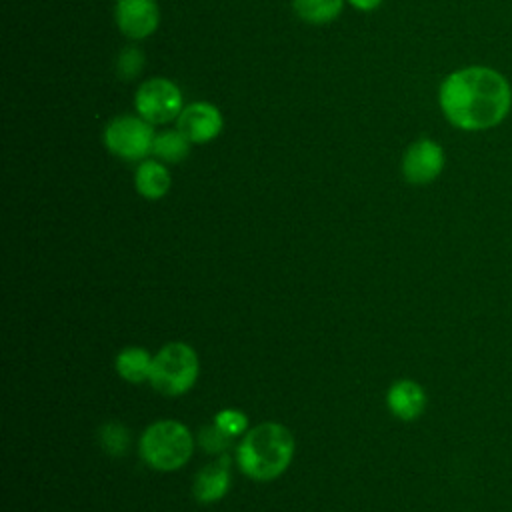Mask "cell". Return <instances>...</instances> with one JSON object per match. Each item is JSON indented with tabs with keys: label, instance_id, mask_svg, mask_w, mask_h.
Segmentation results:
<instances>
[{
	"label": "cell",
	"instance_id": "e0dca14e",
	"mask_svg": "<svg viewBox=\"0 0 512 512\" xmlns=\"http://www.w3.org/2000/svg\"><path fill=\"white\" fill-rule=\"evenodd\" d=\"M198 444L202 446L204 452L208 454H214V456H220V454H226L228 448L232 446V436H228L222 428H218L214 422L212 424H206L200 428L198 432Z\"/></svg>",
	"mask_w": 512,
	"mask_h": 512
},
{
	"label": "cell",
	"instance_id": "d6986e66",
	"mask_svg": "<svg viewBox=\"0 0 512 512\" xmlns=\"http://www.w3.org/2000/svg\"><path fill=\"white\" fill-rule=\"evenodd\" d=\"M212 422L234 440L248 432V416L238 408H222L220 412L214 414Z\"/></svg>",
	"mask_w": 512,
	"mask_h": 512
},
{
	"label": "cell",
	"instance_id": "ffe728a7",
	"mask_svg": "<svg viewBox=\"0 0 512 512\" xmlns=\"http://www.w3.org/2000/svg\"><path fill=\"white\" fill-rule=\"evenodd\" d=\"M352 8L360 10V12H372L376 10L384 0H346Z\"/></svg>",
	"mask_w": 512,
	"mask_h": 512
},
{
	"label": "cell",
	"instance_id": "7a4b0ae2",
	"mask_svg": "<svg viewBox=\"0 0 512 512\" xmlns=\"http://www.w3.org/2000/svg\"><path fill=\"white\" fill-rule=\"evenodd\" d=\"M294 436L280 422H260L240 438L236 464L240 472L256 482H270L282 476L294 458Z\"/></svg>",
	"mask_w": 512,
	"mask_h": 512
},
{
	"label": "cell",
	"instance_id": "5b68a950",
	"mask_svg": "<svg viewBox=\"0 0 512 512\" xmlns=\"http://www.w3.org/2000/svg\"><path fill=\"white\" fill-rule=\"evenodd\" d=\"M154 136V126L142 116L120 114L104 126L102 142L112 156L128 162H142L152 154Z\"/></svg>",
	"mask_w": 512,
	"mask_h": 512
},
{
	"label": "cell",
	"instance_id": "7c38bea8",
	"mask_svg": "<svg viewBox=\"0 0 512 512\" xmlns=\"http://www.w3.org/2000/svg\"><path fill=\"white\" fill-rule=\"evenodd\" d=\"M172 176L164 162L158 158H146L138 162L134 172V188L146 200H160L170 192Z\"/></svg>",
	"mask_w": 512,
	"mask_h": 512
},
{
	"label": "cell",
	"instance_id": "8992f818",
	"mask_svg": "<svg viewBox=\"0 0 512 512\" xmlns=\"http://www.w3.org/2000/svg\"><path fill=\"white\" fill-rule=\"evenodd\" d=\"M184 108L182 90L176 82L164 76H152L134 92V110L152 126H162L178 120Z\"/></svg>",
	"mask_w": 512,
	"mask_h": 512
},
{
	"label": "cell",
	"instance_id": "8fae6325",
	"mask_svg": "<svg viewBox=\"0 0 512 512\" xmlns=\"http://www.w3.org/2000/svg\"><path fill=\"white\" fill-rule=\"evenodd\" d=\"M428 396L422 384L410 378H400L390 384L386 390V406L392 416L404 422H412L420 418L426 410Z\"/></svg>",
	"mask_w": 512,
	"mask_h": 512
},
{
	"label": "cell",
	"instance_id": "277c9868",
	"mask_svg": "<svg viewBox=\"0 0 512 512\" xmlns=\"http://www.w3.org/2000/svg\"><path fill=\"white\" fill-rule=\"evenodd\" d=\"M198 374L196 350L186 342H168L154 354L148 382L164 396H182L196 384Z\"/></svg>",
	"mask_w": 512,
	"mask_h": 512
},
{
	"label": "cell",
	"instance_id": "5bb4252c",
	"mask_svg": "<svg viewBox=\"0 0 512 512\" xmlns=\"http://www.w3.org/2000/svg\"><path fill=\"white\" fill-rule=\"evenodd\" d=\"M190 146H192V142L178 128L160 130L154 136L152 156L164 164H180L188 158Z\"/></svg>",
	"mask_w": 512,
	"mask_h": 512
},
{
	"label": "cell",
	"instance_id": "6da1fadb",
	"mask_svg": "<svg viewBox=\"0 0 512 512\" xmlns=\"http://www.w3.org/2000/svg\"><path fill=\"white\" fill-rule=\"evenodd\" d=\"M442 116L462 132H486L500 126L512 110L508 78L490 66L472 64L452 70L438 86Z\"/></svg>",
	"mask_w": 512,
	"mask_h": 512
},
{
	"label": "cell",
	"instance_id": "2e32d148",
	"mask_svg": "<svg viewBox=\"0 0 512 512\" xmlns=\"http://www.w3.org/2000/svg\"><path fill=\"white\" fill-rule=\"evenodd\" d=\"M98 436H100L102 448H104L110 456H114V458H120V456L126 452V448H128L130 432L126 430V426H124L122 422H116V420H114V422L102 424Z\"/></svg>",
	"mask_w": 512,
	"mask_h": 512
},
{
	"label": "cell",
	"instance_id": "ba28073f",
	"mask_svg": "<svg viewBox=\"0 0 512 512\" xmlns=\"http://www.w3.org/2000/svg\"><path fill=\"white\" fill-rule=\"evenodd\" d=\"M114 22L130 40L150 38L160 26V6L156 0H116Z\"/></svg>",
	"mask_w": 512,
	"mask_h": 512
},
{
	"label": "cell",
	"instance_id": "9c48e42d",
	"mask_svg": "<svg viewBox=\"0 0 512 512\" xmlns=\"http://www.w3.org/2000/svg\"><path fill=\"white\" fill-rule=\"evenodd\" d=\"M176 128L192 144H208L220 136L224 128V116L216 104L196 100L182 108L176 120Z\"/></svg>",
	"mask_w": 512,
	"mask_h": 512
},
{
	"label": "cell",
	"instance_id": "9a60e30c",
	"mask_svg": "<svg viewBox=\"0 0 512 512\" xmlns=\"http://www.w3.org/2000/svg\"><path fill=\"white\" fill-rule=\"evenodd\" d=\"M346 0H292L294 14L308 24L320 26L334 22L342 10Z\"/></svg>",
	"mask_w": 512,
	"mask_h": 512
},
{
	"label": "cell",
	"instance_id": "30bf717a",
	"mask_svg": "<svg viewBox=\"0 0 512 512\" xmlns=\"http://www.w3.org/2000/svg\"><path fill=\"white\" fill-rule=\"evenodd\" d=\"M232 486V458L226 454L216 456L210 464L202 466L192 480V496L200 504L222 500Z\"/></svg>",
	"mask_w": 512,
	"mask_h": 512
},
{
	"label": "cell",
	"instance_id": "4fadbf2b",
	"mask_svg": "<svg viewBox=\"0 0 512 512\" xmlns=\"http://www.w3.org/2000/svg\"><path fill=\"white\" fill-rule=\"evenodd\" d=\"M152 358L154 356L142 346H126L116 354L114 370L122 380L130 384H140L150 378Z\"/></svg>",
	"mask_w": 512,
	"mask_h": 512
},
{
	"label": "cell",
	"instance_id": "52a82bcc",
	"mask_svg": "<svg viewBox=\"0 0 512 512\" xmlns=\"http://www.w3.org/2000/svg\"><path fill=\"white\" fill-rule=\"evenodd\" d=\"M446 166V152L440 142L432 138H418L408 144L402 154L400 170L408 184L426 186L434 182Z\"/></svg>",
	"mask_w": 512,
	"mask_h": 512
},
{
	"label": "cell",
	"instance_id": "3957f363",
	"mask_svg": "<svg viewBox=\"0 0 512 512\" xmlns=\"http://www.w3.org/2000/svg\"><path fill=\"white\" fill-rule=\"evenodd\" d=\"M194 438L180 420L164 418L148 424L138 442L140 458L158 472H174L190 460Z\"/></svg>",
	"mask_w": 512,
	"mask_h": 512
},
{
	"label": "cell",
	"instance_id": "ac0fdd59",
	"mask_svg": "<svg viewBox=\"0 0 512 512\" xmlns=\"http://www.w3.org/2000/svg\"><path fill=\"white\" fill-rule=\"evenodd\" d=\"M146 56L138 46H126L116 58V74L122 80H134L144 68Z\"/></svg>",
	"mask_w": 512,
	"mask_h": 512
}]
</instances>
